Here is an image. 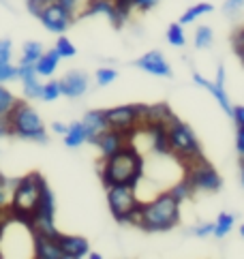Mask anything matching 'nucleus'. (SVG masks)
<instances>
[{
	"label": "nucleus",
	"mask_w": 244,
	"mask_h": 259,
	"mask_svg": "<svg viewBox=\"0 0 244 259\" xmlns=\"http://www.w3.org/2000/svg\"><path fill=\"white\" fill-rule=\"evenodd\" d=\"M144 176V159L137 152L135 146H125L116 154L103 159L101 165V182L103 187L109 189L114 184H131L137 187V182Z\"/></svg>",
	"instance_id": "1"
},
{
	"label": "nucleus",
	"mask_w": 244,
	"mask_h": 259,
	"mask_svg": "<svg viewBox=\"0 0 244 259\" xmlns=\"http://www.w3.org/2000/svg\"><path fill=\"white\" fill-rule=\"evenodd\" d=\"M178 223H180V201L170 191H165L152 201L142 203V210H139L133 225L154 234V231H170Z\"/></svg>",
	"instance_id": "2"
},
{
	"label": "nucleus",
	"mask_w": 244,
	"mask_h": 259,
	"mask_svg": "<svg viewBox=\"0 0 244 259\" xmlns=\"http://www.w3.org/2000/svg\"><path fill=\"white\" fill-rule=\"evenodd\" d=\"M45 187H48V182L43 180L41 174H28L22 180H17L11 193V203H9V212L13 214V219L22 221L26 225L30 223Z\"/></svg>",
	"instance_id": "3"
},
{
	"label": "nucleus",
	"mask_w": 244,
	"mask_h": 259,
	"mask_svg": "<svg viewBox=\"0 0 244 259\" xmlns=\"http://www.w3.org/2000/svg\"><path fill=\"white\" fill-rule=\"evenodd\" d=\"M9 126H11V135H17L22 140L30 142H48V131L41 116L26 103V101H17L15 107L7 114Z\"/></svg>",
	"instance_id": "4"
},
{
	"label": "nucleus",
	"mask_w": 244,
	"mask_h": 259,
	"mask_svg": "<svg viewBox=\"0 0 244 259\" xmlns=\"http://www.w3.org/2000/svg\"><path fill=\"white\" fill-rule=\"evenodd\" d=\"M142 203L144 201H139L135 187L131 184H114L107 189V206L118 223H135Z\"/></svg>",
	"instance_id": "5"
},
{
	"label": "nucleus",
	"mask_w": 244,
	"mask_h": 259,
	"mask_svg": "<svg viewBox=\"0 0 244 259\" xmlns=\"http://www.w3.org/2000/svg\"><path fill=\"white\" fill-rule=\"evenodd\" d=\"M167 133H170V148L172 154L176 156L182 165H189L197 159H201V146L197 142L195 133L191 131L189 124L180 122V120H174V122L167 126Z\"/></svg>",
	"instance_id": "6"
},
{
	"label": "nucleus",
	"mask_w": 244,
	"mask_h": 259,
	"mask_svg": "<svg viewBox=\"0 0 244 259\" xmlns=\"http://www.w3.org/2000/svg\"><path fill=\"white\" fill-rule=\"evenodd\" d=\"M184 178L189 180L193 184V189L195 193L197 191H204V193H217L221 187H223V180H221V176L219 171L212 167V165L208 163L201 156V159H197L189 165H184Z\"/></svg>",
	"instance_id": "7"
},
{
	"label": "nucleus",
	"mask_w": 244,
	"mask_h": 259,
	"mask_svg": "<svg viewBox=\"0 0 244 259\" xmlns=\"http://www.w3.org/2000/svg\"><path fill=\"white\" fill-rule=\"evenodd\" d=\"M144 116H146V105H120L105 109L109 128H118V131H129V133H137L139 128H144Z\"/></svg>",
	"instance_id": "8"
},
{
	"label": "nucleus",
	"mask_w": 244,
	"mask_h": 259,
	"mask_svg": "<svg viewBox=\"0 0 244 259\" xmlns=\"http://www.w3.org/2000/svg\"><path fill=\"white\" fill-rule=\"evenodd\" d=\"M39 20H41V24L50 32L62 34V32H67V28H69L71 22H73V11H69L67 7H62L60 3H56V0H54V3L43 7Z\"/></svg>",
	"instance_id": "9"
},
{
	"label": "nucleus",
	"mask_w": 244,
	"mask_h": 259,
	"mask_svg": "<svg viewBox=\"0 0 244 259\" xmlns=\"http://www.w3.org/2000/svg\"><path fill=\"white\" fill-rule=\"evenodd\" d=\"M133 135L135 133L118 131V128H107V131L95 142V146L99 148V152H101V159H107V156L116 154L125 146H129L131 144V137H133Z\"/></svg>",
	"instance_id": "10"
},
{
	"label": "nucleus",
	"mask_w": 244,
	"mask_h": 259,
	"mask_svg": "<svg viewBox=\"0 0 244 259\" xmlns=\"http://www.w3.org/2000/svg\"><path fill=\"white\" fill-rule=\"evenodd\" d=\"M60 238L43 236L32 231V255L36 259H64V253L60 248Z\"/></svg>",
	"instance_id": "11"
},
{
	"label": "nucleus",
	"mask_w": 244,
	"mask_h": 259,
	"mask_svg": "<svg viewBox=\"0 0 244 259\" xmlns=\"http://www.w3.org/2000/svg\"><path fill=\"white\" fill-rule=\"evenodd\" d=\"M135 67L146 71V73H150V75H156V77H172L170 62H167L163 54L156 52V50L144 54L142 58H137L135 60Z\"/></svg>",
	"instance_id": "12"
},
{
	"label": "nucleus",
	"mask_w": 244,
	"mask_h": 259,
	"mask_svg": "<svg viewBox=\"0 0 244 259\" xmlns=\"http://www.w3.org/2000/svg\"><path fill=\"white\" fill-rule=\"evenodd\" d=\"M84 15H105L107 20L116 26V28H120V26L125 24V17L120 15L114 0H90L86 11H84Z\"/></svg>",
	"instance_id": "13"
},
{
	"label": "nucleus",
	"mask_w": 244,
	"mask_h": 259,
	"mask_svg": "<svg viewBox=\"0 0 244 259\" xmlns=\"http://www.w3.org/2000/svg\"><path fill=\"white\" fill-rule=\"evenodd\" d=\"M82 124H84V128H86L88 142H90V144H95L99 137L109 128V122H107V118H105V112H99V109L84 114Z\"/></svg>",
	"instance_id": "14"
},
{
	"label": "nucleus",
	"mask_w": 244,
	"mask_h": 259,
	"mask_svg": "<svg viewBox=\"0 0 244 259\" xmlns=\"http://www.w3.org/2000/svg\"><path fill=\"white\" fill-rule=\"evenodd\" d=\"M60 88H62V97H69V99L82 97L84 92L88 90V77H86V73H79V71L67 73V75L60 79Z\"/></svg>",
	"instance_id": "15"
},
{
	"label": "nucleus",
	"mask_w": 244,
	"mask_h": 259,
	"mask_svg": "<svg viewBox=\"0 0 244 259\" xmlns=\"http://www.w3.org/2000/svg\"><path fill=\"white\" fill-rule=\"evenodd\" d=\"M60 248L64 253V259H82V257H88L90 253V244L86 238L82 236H60Z\"/></svg>",
	"instance_id": "16"
},
{
	"label": "nucleus",
	"mask_w": 244,
	"mask_h": 259,
	"mask_svg": "<svg viewBox=\"0 0 244 259\" xmlns=\"http://www.w3.org/2000/svg\"><path fill=\"white\" fill-rule=\"evenodd\" d=\"M193 81L197 86H201V88H206L210 92V95L217 99V103L223 107V112L227 114V116H231V112H233V107L229 105V97H227V92H225L223 88H219L214 81H210V79H206L204 75H199V73H193Z\"/></svg>",
	"instance_id": "17"
},
{
	"label": "nucleus",
	"mask_w": 244,
	"mask_h": 259,
	"mask_svg": "<svg viewBox=\"0 0 244 259\" xmlns=\"http://www.w3.org/2000/svg\"><path fill=\"white\" fill-rule=\"evenodd\" d=\"M144 128L148 131L150 140H152V148L158 154H172L170 148V133H167L165 124H144Z\"/></svg>",
	"instance_id": "18"
},
{
	"label": "nucleus",
	"mask_w": 244,
	"mask_h": 259,
	"mask_svg": "<svg viewBox=\"0 0 244 259\" xmlns=\"http://www.w3.org/2000/svg\"><path fill=\"white\" fill-rule=\"evenodd\" d=\"M176 120L174 112L165 103L158 105H146V116H144V124H165L170 126Z\"/></svg>",
	"instance_id": "19"
},
{
	"label": "nucleus",
	"mask_w": 244,
	"mask_h": 259,
	"mask_svg": "<svg viewBox=\"0 0 244 259\" xmlns=\"http://www.w3.org/2000/svg\"><path fill=\"white\" fill-rule=\"evenodd\" d=\"M60 56H58V52L56 50H50V52H45L43 56L36 60V75H41V77H52L56 69H58V64H60Z\"/></svg>",
	"instance_id": "20"
},
{
	"label": "nucleus",
	"mask_w": 244,
	"mask_h": 259,
	"mask_svg": "<svg viewBox=\"0 0 244 259\" xmlns=\"http://www.w3.org/2000/svg\"><path fill=\"white\" fill-rule=\"evenodd\" d=\"M84 142H88V133H86V128H84L82 120L69 124L67 133H64V144H67V148H79Z\"/></svg>",
	"instance_id": "21"
},
{
	"label": "nucleus",
	"mask_w": 244,
	"mask_h": 259,
	"mask_svg": "<svg viewBox=\"0 0 244 259\" xmlns=\"http://www.w3.org/2000/svg\"><path fill=\"white\" fill-rule=\"evenodd\" d=\"M212 11H214V7H212V5H208V3H199V5L191 7V9H186V11L182 13V17H180V24H182V26L193 24L195 20H199V17L208 15V13H212Z\"/></svg>",
	"instance_id": "22"
},
{
	"label": "nucleus",
	"mask_w": 244,
	"mask_h": 259,
	"mask_svg": "<svg viewBox=\"0 0 244 259\" xmlns=\"http://www.w3.org/2000/svg\"><path fill=\"white\" fill-rule=\"evenodd\" d=\"M233 223H236V217L229 214V212H221L219 219L214 221V234L217 238H225L233 229Z\"/></svg>",
	"instance_id": "23"
},
{
	"label": "nucleus",
	"mask_w": 244,
	"mask_h": 259,
	"mask_svg": "<svg viewBox=\"0 0 244 259\" xmlns=\"http://www.w3.org/2000/svg\"><path fill=\"white\" fill-rule=\"evenodd\" d=\"M193 43H195V48H197V50H208L210 45L214 43V34H212V28H210V26H199V28L195 30V39H193Z\"/></svg>",
	"instance_id": "24"
},
{
	"label": "nucleus",
	"mask_w": 244,
	"mask_h": 259,
	"mask_svg": "<svg viewBox=\"0 0 244 259\" xmlns=\"http://www.w3.org/2000/svg\"><path fill=\"white\" fill-rule=\"evenodd\" d=\"M22 86H24V95H26L28 99H41V95H43V84H39V79H36V73H34V75L22 77Z\"/></svg>",
	"instance_id": "25"
},
{
	"label": "nucleus",
	"mask_w": 244,
	"mask_h": 259,
	"mask_svg": "<svg viewBox=\"0 0 244 259\" xmlns=\"http://www.w3.org/2000/svg\"><path fill=\"white\" fill-rule=\"evenodd\" d=\"M170 193H172V195L178 199V201H186V199H191L193 197V193H195V189H193V184L189 182V180H186V178H182L180 182H176L174 184V187L170 189Z\"/></svg>",
	"instance_id": "26"
},
{
	"label": "nucleus",
	"mask_w": 244,
	"mask_h": 259,
	"mask_svg": "<svg viewBox=\"0 0 244 259\" xmlns=\"http://www.w3.org/2000/svg\"><path fill=\"white\" fill-rule=\"evenodd\" d=\"M43 45L41 43H36V41H30V43H26L24 45V50H22V60L20 62H34L39 60L43 56Z\"/></svg>",
	"instance_id": "27"
},
{
	"label": "nucleus",
	"mask_w": 244,
	"mask_h": 259,
	"mask_svg": "<svg viewBox=\"0 0 244 259\" xmlns=\"http://www.w3.org/2000/svg\"><path fill=\"white\" fill-rule=\"evenodd\" d=\"M167 41H170V45H174V48H184L186 45V34H184V28L182 24H172L170 28H167Z\"/></svg>",
	"instance_id": "28"
},
{
	"label": "nucleus",
	"mask_w": 244,
	"mask_h": 259,
	"mask_svg": "<svg viewBox=\"0 0 244 259\" xmlns=\"http://www.w3.org/2000/svg\"><path fill=\"white\" fill-rule=\"evenodd\" d=\"M54 50L58 52V56L60 58H73L75 54H77V50H75V45L67 39L64 34H60L58 36V41H56V45H54Z\"/></svg>",
	"instance_id": "29"
},
{
	"label": "nucleus",
	"mask_w": 244,
	"mask_h": 259,
	"mask_svg": "<svg viewBox=\"0 0 244 259\" xmlns=\"http://www.w3.org/2000/svg\"><path fill=\"white\" fill-rule=\"evenodd\" d=\"M58 97H62V88H60V79H50L48 84H43V95L41 99L43 101H56Z\"/></svg>",
	"instance_id": "30"
},
{
	"label": "nucleus",
	"mask_w": 244,
	"mask_h": 259,
	"mask_svg": "<svg viewBox=\"0 0 244 259\" xmlns=\"http://www.w3.org/2000/svg\"><path fill=\"white\" fill-rule=\"evenodd\" d=\"M15 103H17V99L7 88L0 86V116H7L15 107Z\"/></svg>",
	"instance_id": "31"
},
{
	"label": "nucleus",
	"mask_w": 244,
	"mask_h": 259,
	"mask_svg": "<svg viewBox=\"0 0 244 259\" xmlns=\"http://www.w3.org/2000/svg\"><path fill=\"white\" fill-rule=\"evenodd\" d=\"M15 77H20V69L13 67L11 62H0V84L3 81H11Z\"/></svg>",
	"instance_id": "32"
},
{
	"label": "nucleus",
	"mask_w": 244,
	"mask_h": 259,
	"mask_svg": "<svg viewBox=\"0 0 244 259\" xmlns=\"http://www.w3.org/2000/svg\"><path fill=\"white\" fill-rule=\"evenodd\" d=\"M116 77H118V73H116L114 69H107V67H105V69H99V71H97V84H99V86H109Z\"/></svg>",
	"instance_id": "33"
},
{
	"label": "nucleus",
	"mask_w": 244,
	"mask_h": 259,
	"mask_svg": "<svg viewBox=\"0 0 244 259\" xmlns=\"http://www.w3.org/2000/svg\"><path fill=\"white\" fill-rule=\"evenodd\" d=\"M244 9V0H225V5H223V13L225 15H238L240 11Z\"/></svg>",
	"instance_id": "34"
},
{
	"label": "nucleus",
	"mask_w": 244,
	"mask_h": 259,
	"mask_svg": "<svg viewBox=\"0 0 244 259\" xmlns=\"http://www.w3.org/2000/svg\"><path fill=\"white\" fill-rule=\"evenodd\" d=\"M50 3H54V0H26V7H28V11H30L34 17H39L41 11H43V7L50 5Z\"/></svg>",
	"instance_id": "35"
},
{
	"label": "nucleus",
	"mask_w": 244,
	"mask_h": 259,
	"mask_svg": "<svg viewBox=\"0 0 244 259\" xmlns=\"http://www.w3.org/2000/svg\"><path fill=\"white\" fill-rule=\"evenodd\" d=\"M13 45L9 39H0V62H11Z\"/></svg>",
	"instance_id": "36"
},
{
	"label": "nucleus",
	"mask_w": 244,
	"mask_h": 259,
	"mask_svg": "<svg viewBox=\"0 0 244 259\" xmlns=\"http://www.w3.org/2000/svg\"><path fill=\"white\" fill-rule=\"evenodd\" d=\"M9 203H11V197L7 195V180L0 176V212L9 210Z\"/></svg>",
	"instance_id": "37"
},
{
	"label": "nucleus",
	"mask_w": 244,
	"mask_h": 259,
	"mask_svg": "<svg viewBox=\"0 0 244 259\" xmlns=\"http://www.w3.org/2000/svg\"><path fill=\"white\" fill-rule=\"evenodd\" d=\"M193 234H195L197 238H208V236H212V234H214V223H201V225H195Z\"/></svg>",
	"instance_id": "38"
},
{
	"label": "nucleus",
	"mask_w": 244,
	"mask_h": 259,
	"mask_svg": "<svg viewBox=\"0 0 244 259\" xmlns=\"http://www.w3.org/2000/svg\"><path fill=\"white\" fill-rule=\"evenodd\" d=\"M158 5V0H135L133 7L139 9V11H150V9H154Z\"/></svg>",
	"instance_id": "39"
},
{
	"label": "nucleus",
	"mask_w": 244,
	"mask_h": 259,
	"mask_svg": "<svg viewBox=\"0 0 244 259\" xmlns=\"http://www.w3.org/2000/svg\"><path fill=\"white\" fill-rule=\"evenodd\" d=\"M236 150L240 156H244V126H238L236 131Z\"/></svg>",
	"instance_id": "40"
},
{
	"label": "nucleus",
	"mask_w": 244,
	"mask_h": 259,
	"mask_svg": "<svg viewBox=\"0 0 244 259\" xmlns=\"http://www.w3.org/2000/svg\"><path fill=\"white\" fill-rule=\"evenodd\" d=\"M231 118H233V122H236L238 126H244V105H238V107H233V112H231Z\"/></svg>",
	"instance_id": "41"
},
{
	"label": "nucleus",
	"mask_w": 244,
	"mask_h": 259,
	"mask_svg": "<svg viewBox=\"0 0 244 259\" xmlns=\"http://www.w3.org/2000/svg\"><path fill=\"white\" fill-rule=\"evenodd\" d=\"M0 135H11V126H9L7 116H0Z\"/></svg>",
	"instance_id": "42"
},
{
	"label": "nucleus",
	"mask_w": 244,
	"mask_h": 259,
	"mask_svg": "<svg viewBox=\"0 0 244 259\" xmlns=\"http://www.w3.org/2000/svg\"><path fill=\"white\" fill-rule=\"evenodd\" d=\"M67 128H69V126L62 124V122H54V124H52V131L58 133V135H64V133H67Z\"/></svg>",
	"instance_id": "43"
},
{
	"label": "nucleus",
	"mask_w": 244,
	"mask_h": 259,
	"mask_svg": "<svg viewBox=\"0 0 244 259\" xmlns=\"http://www.w3.org/2000/svg\"><path fill=\"white\" fill-rule=\"evenodd\" d=\"M56 3H60L62 7H67L69 11H75V7H77L79 0H56Z\"/></svg>",
	"instance_id": "44"
},
{
	"label": "nucleus",
	"mask_w": 244,
	"mask_h": 259,
	"mask_svg": "<svg viewBox=\"0 0 244 259\" xmlns=\"http://www.w3.org/2000/svg\"><path fill=\"white\" fill-rule=\"evenodd\" d=\"M118 7H127V9H133V3L135 0H114Z\"/></svg>",
	"instance_id": "45"
},
{
	"label": "nucleus",
	"mask_w": 244,
	"mask_h": 259,
	"mask_svg": "<svg viewBox=\"0 0 244 259\" xmlns=\"http://www.w3.org/2000/svg\"><path fill=\"white\" fill-rule=\"evenodd\" d=\"M240 178H242V187H244V156H242V163H240Z\"/></svg>",
	"instance_id": "46"
},
{
	"label": "nucleus",
	"mask_w": 244,
	"mask_h": 259,
	"mask_svg": "<svg viewBox=\"0 0 244 259\" xmlns=\"http://www.w3.org/2000/svg\"><path fill=\"white\" fill-rule=\"evenodd\" d=\"M88 257H90V259H101V255H99V253H88Z\"/></svg>",
	"instance_id": "47"
},
{
	"label": "nucleus",
	"mask_w": 244,
	"mask_h": 259,
	"mask_svg": "<svg viewBox=\"0 0 244 259\" xmlns=\"http://www.w3.org/2000/svg\"><path fill=\"white\" fill-rule=\"evenodd\" d=\"M240 236L244 238V225H240Z\"/></svg>",
	"instance_id": "48"
}]
</instances>
